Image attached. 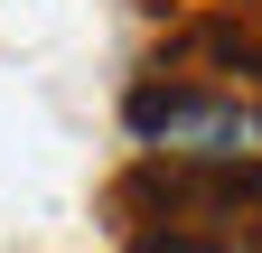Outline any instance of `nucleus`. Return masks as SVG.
I'll return each mask as SVG.
<instances>
[{
  "label": "nucleus",
  "instance_id": "f257e3e1",
  "mask_svg": "<svg viewBox=\"0 0 262 253\" xmlns=\"http://www.w3.org/2000/svg\"><path fill=\"white\" fill-rule=\"evenodd\" d=\"M131 141H141L150 169H262V94H225V85H196V75H141L131 85Z\"/></svg>",
  "mask_w": 262,
  "mask_h": 253
},
{
  "label": "nucleus",
  "instance_id": "f03ea898",
  "mask_svg": "<svg viewBox=\"0 0 262 253\" xmlns=\"http://www.w3.org/2000/svg\"><path fill=\"white\" fill-rule=\"evenodd\" d=\"M131 253H244V244H196V235H131Z\"/></svg>",
  "mask_w": 262,
  "mask_h": 253
}]
</instances>
